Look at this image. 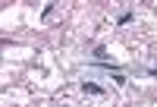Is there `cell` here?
<instances>
[{"instance_id": "cell-3", "label": "cell", "mask_w": 157, "mask_h": 107, "mask_svg": "<svg viewBox=\"0 0 157 107\" xmlns=\"http://www.w3.org/2000/svg\"><path fill=\"white\" fill-rule=\"evenodd\" d=\"M94 57H98V60H104V57H107V47L98 44V47H94Z\"/></svg>"}, {"instance_id": "cell-2", "label": "cell", "mask_w": 157, "mask_h": 107, "mask_svg": "<svg viewBox=\"0 0 157 107\" xmlns=\"http://www.w3.org/2000/svg\"><path fill=\"white\" fill-rule=\"evenodd\" d=\"M132 19H135V13H132V10H126V13H120V19H116V22H120V25H129Z\"/></svg>"}, {"instance_id": "cell-1", "label": "cell", "mask_w": 157, "mask_h": 107, "mask_svg": "<svg viewBox=\"0 0 157 107\" xmlns=\"http://www.w3.org/2000/svg\"><path fill=\"white\" fill-rule=\"evenodd\" d=\"M82 91H85V95H104L107 88H104V85H98V82H88V79H85V82H82Z\"/></svg>"}, {"instance_id": "cell-4", "label": "cell", "mask_w": 157, "mask_h": 107, "mask_svg": "<svg viewBox=\"0 0 157 107\" xmlns=\"http://www.w3.org/2000/svg\"><path fill=\"white\" fill-rule=\"evenodd\" d=\"M148 76H154V79H157V66H151V69H148Z\"/></svg>"}]
</instances>
